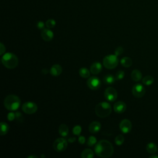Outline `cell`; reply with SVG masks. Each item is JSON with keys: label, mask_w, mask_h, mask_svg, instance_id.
Returning <instances> with one entry per match:
<instances>
[{"label": "cell", "mask_w": 158, "mask_h": 158, "mask_svg": "<svg viewBox=\"0 0 158 158\" xmlns=\"http://www.w3.org/2000/svg\"><path fill=\"white\" fill-rule=\"evenodd\" d=\"M94 153L101 157H109L114 153V147L110 142L101 140L94 147Z\"/></svg>", "instance_id": "6da1fadb"}, {"label": "cell", "mask_w": 158, "mask_h": 158, "mask_svg": "<svg viewBox=\"0 0 158 158\" xmlns=\"http://www.w3.org/2000/svg\"><path fill=\"white\" fill-rule=\"evenodd\" d=\"M1 62L5 67L9 69H13L18 66L19 59L12 52H7L2 56Z\"/></svg>", "instance_id": "7a4b0ae2"}, {"label": "cell", "mask_w": 158, "mask_h": 158, "mask_svg": "<svg viewBox=\"0 0 158 158\" xmlns=\"http://www.w3.org/2000/svg\"><path fill=\"white\" fill-rule=\"evenodd\" d=\"M20 105V98L14 94H9L4 100V106L7 110L14 111L19 109Z\"/></svg>", "instance_id": "3957f363"}, {"label": "cell", "mask_w": 158, "mask_h": 158, "mask_svg": "<svg viewBox=\"0 0 158 158\" xmlns=\"http://www.w3.org/2000/svg\"><path fill=\"white\" fill-rule=\"evenodd\" d=\"M112 112V108L110 104L107 102H101L95 107V113L98 117L105 118L108 117Z\"/></svg>", "instance_id": "277c9868"}, {"label": "cell", "mask_w": 158, "mask_h": 158, "mask_svg": "<svg viewBox=\"0 0 158 158\" xmlns=\"http://www.w3.org/2000/svg\"><path fill=\"white\" fill-rule=\"evenodd\" d=\"M103 63L104 67L108 69H113L118 66L119 59L116 55H110L104 58Z\"/></svg>", "instance_id": "5b68a950"}, {"label": "cell", "mask_w": 158, "mask_h": 158, "mask_svg": "<svg viewBox=\"0 0 158 158\" xmlns=\"http://www.w3.org/2000/svg\"><path fill=\"white\" fill-rule=\"evenodd\" d=\"M67 145L68 142L65 139L58 138L53 143V148L56 151L60 153L65 151L67 148Z\"/></svg>", "instance_id": "8992f818"}, {"label": "cell", "mask_w": 158, "mask_h": 158, "mask_svg": "<svg viewBox=\"0 0 158 158\" xmlns=\"http://www.w3.org/2000/svg\"><path fill=\"white\" fill-rule=\"evenodd\" d=\"M104 97L109 102H114L118 98V92L113 87H108L104 91Z\"/></svg>", "instance_id": "52a82bcc"}, {"label": "cell", "mask_w": 158, "mask_h": 158, "mask_svg": "<svg viewBox=\"0 0 158 158\" xmlns=\"http://www.w3.org/2000/svg\"><path fill=\"white\" fill-rule=\"evenodd\" d=\"M22 109L27 114H33L37 112L38 106L35 103L29 101L23 104Z\"/></svg>", "instance_id": "ba28073f"}, {"label": "cell", "mask_w": 158, "mask_h": 158, "mask_svg": "<svg viewBox=\"0 0 158 158\" xmlns=\"http://www.w3.org/2000/svg\"><path fill=\"white\" fill-rule=\"evenodd\" d=\"M87 85L92 90H97L100 88L101 85V82L100 79L97 77H91L87 80Z\"/></svg>", "instance_id": "9c48e42d"}, {"label": "cell", "mask_w": 158, "mask_h": 158, "mask_svg": "<svg viewBox=\"0 0 158 158\" xmlns=\"http://www.w3.org/2000/svg\"><path fill=\"white\" fill-rule=\"evenodd\" d=\"M133 95L138 98H142L145 94V88L140 83H137L132 88Z\"/></svg>", "instance_id": "30bf717a"}, {"label": "cell", "mask_w": 158, "mask_h": 158, "mask_svg": "<svg viewBox=\"0 0 158 158\" xmlns=\"http://www.w3.org/2000/svg\"><path fill=\"white\" fill-rule=\"evenodd\" d=\"M119 128L121 131L123 133L127 134L131 131L132 128V124L129 120L124 119L119 124Z\"/></svg>", "instance_id": "8fae6325"}, {"label": "cell", "mask_w": 158, "mask_h": 158, "mask_svg": "<svg viewBox=\"0 0 158 158\" xmlns=\"http://www.w3.org/2000/svg\"><path fill=\"white\" fill-rule=\"evenodd\" d=\"M41 36L45 41H50L53 39L54 34L51 30H49V28H44L41 31Z\"/></svg>", "instance_id": "7c38bea8"}, {"label": "cell", "mask_w": 158, "mask_h": 158, "mask_svg": "<svg viewBox=\"0 0 158 158\" xmlns=\"http://www.w3.org/2000/svg\"><path fill=\"white\" fill-rule=\"evenodd\" d=\"M127 109L126 104L123 101H118L114 105V110L118 114H122Z\"/></svg>", "instance_id": "4fadbf2b"}, {"label": "cell", "mask_w": 158, "mask_h": 158, "mask_svg": "<svg viewBox=\"0 0 158 158\" xmlns=\"http://www.w3.org/2000/svg\"><path fill=\"white\" fill-rule=\"evenodd\" d=\"M101 128V125L99 122L93 121L89 125L88 130L92 134H96L100 132Z\"/></svg>", "instance_id": "5bb4252c"}, {"label": "cell", "mask_w": 158, "mask_h": 158, "mask_svg": "<svg viewBox=\"0 0 158 158\" xmlns=\"http://www.w3.org/2000/svg\"><path fill=\"white\" fill-rule=\"evenodd\" d=\"M103 69V66L100 62H94L91 64L90 67V72L92 74L94 75H97L100 73Z\"/></svg>", "instance_id": "9a60e30c"}, {"label": "cell", "mask_w": 158, "mask_h": 158, "mask_svg": "<svg viewBox=\"0 0 158 158\" xmlns=\"http://www.w3.org/2000/svg\"><path fill=\"white\" fill-rule=\"evenodd\" d=\"M62 72V67L59 64H55L52 66L50 69V74L52 76L58 77L61 74Z\"/></svg>", "instance_id": "2e32d148"}, {"label": "cell", "mask_w": 158, "mask_h": 158, "mask_svg": "<svg viewBox=\"0 0 158 158\" xmlns=\"http://www.w3.org/2000/svg\"><path fill=\"white\" fill-rule=\"evenodd\" d=\"M131 77L133 81L139 82L142 79V73L139 70L135 69L132 72Z\"/></svg>", "instance_id": "e0dca14e"}, {"label": "cell", "mask_w": 158, "mask_h": 158, "mask_svg": "<svg viewBox=\"0 0 158 158\" xmlns=\"http://www.w3.org/2000/svg\"><path fill=\"white\" fill-rule=\"evenodd\" d=\"M116 80L115 77L111 74H106L103 77V82L106 85H112Z\"/></svg>", "instance_id": "ac0fdd59"}, {"label": "cell", "mask_w": 158, "mask_h": 158, "mask_svg": "<svg viewBox=\"0 0 158 158\" xmlns=\"http://www.w3.org/2000/svg\"><path fill=\"white\" fill-rule=\"evenodd\" d=\"M59 133L63 137L67 136L69 134V128L67 125L64 124H61L59 127Z\"/></svg>", "instance_id": "d6986e66"}, {"label": "cell", "mask_w": 158, "mask_h": 158, "mask_svg": "<svg viewBox=\"0 0 158 158\" xmlns=\"http://www.w3.org/2000/svg\"><path fill=\"white\" fill-rule=\"evenodd\" d=\"M132 60L129 57H124L121 60V64L124 67H129L132 65Z\"/></svg>", "instance_id": "ffe728a7"}, {"label": "cell", "mask_w": 158, "mask_h": 158, "mask_svg": "<svg viewBox=\"0 0 158 158\" xmlns=\"http://www.w3.org/2000/svg\"><path fill=\"white\" fill-rule=\"evenodd\" d=\"M146 151L150 154H154L157 150L156 145L152 142L147 144L146 146Z\"/></svg>", "instance_id": "44dd1931"}, {"label": "cell", "mask_w": 158, "mask_h": 158, "mask_svg": "<svg viewBox=\"0 0 158 158\" xmlns=\"http://www.w3.org/2000/svg\"><path fill=\"white\" fill-rule=\"evenodd\" d=\"M81 157L82 158H93L94 153L91 149H85L82 152Z\"/></svg>", "instance_id": "7402d4cb"}, {"label": "cell", "mask_w": 158, "mask_h": 158, "mask_svg": "<svg viewBox=\"0 0 158 158\" xmlns=\"http://www.w3.org/2000/svg\"><path fill=\"white\" fill-rule=\"evenodd\" d=\"M79 74L82 78L87 79L90 76V72L86 67H82L79 70Z\"/></svg>", "instance_id": "603a6c76"}, {"label": "cell", "mask_w": 158, "mask_h": 158, "mask_svg": "<svg viewBox=\"0 0 158 158\" xmlns=\"http://www.w3.org/2000/svg\"><path fill=\"white\" fill-rule=\"evenodd\" d=\"M9 130V125L4 122H1V133L0 135L3 136L6 135Z\"/></svg>", "instance_id": "cb8c5ba5"}, {"label": "cell", "mask_w": 158, "mask_h": 158, "mask_svg": "<svg viewBox=\"0 0 158 158\" xmlns=\"http://www.w3.org/2000/svg\"><path fill=\"white\" fill-rule=\"evenodd\" d=\"M154 78L151 76H147L145 77L142 80L143 83L146 86H150L152 85V84L154 83Z\"/></svg>", "instance_id": "d4e9b609"}, {"label": "cell", "mask_w": 158, "mask_h": 158, "mask_svg": "<svg viewBox=\"0 0 158 158\" xmlns=\"http://www.w3.org/2000/svg\"><path fill=\"white\" fill-rule=\"evenodd\" d=\"M124 142V137L121 134L118 135L115 139V143L118 146L122 145Z\"/></svg>", "instance_id": "484cf974"}, {"label": "cell", "mask_w": 158, "mask_h": 158, "mask_svg": "<svg viewBox=\"0 0 158 158\" xmlns=\"http://www.w3.org/2000/svg\"><path fill=\"white\" fill-rule=\"evenodd\" d=\"M56 21L54 20V19H48L46 23H45V25L46 26L47 28H54L56 25Z\"/></svg>", "instance_id": "4316f807"}, {"label": "cell", "mask_w": 158, "mask_h": 158, "mask_svg": "<svg viewBox=\"0 0 158 158\" xmlns=\"http://www.w3.org/2000/svg\"><path fill=\"white\" fill-rule=\"evenodd\" d=\"M97 143V138L94 136H90L87 141V145L89 146H93Z\"/></svg>", "instance_id": "83f0119b"}, {"label": "cell", "mask_w": 158, "mask_h": 158, "mask_svg": "<svg viewBox=\"0 0 158 158\" xmlns=\"http://www.w3.org/2000/svg\"><path fill=\"white\" fill-rule=\"evenodd\" d=\"M124 76H125L124 71L119 70L116 72V73H115V79H116V80H121L124 79Z\"/></svg>", "instance_id": "f1b7e54d"}, {"label": "cell", "mask_w": 158, "mask_h": 158, "mask_svg": "<svg viewBox=\"0 0 158 158\" xmlns=\"http://www.w3.org/2000/svg\"><path fill=\"white\" fill-rule=\"evenodd\" d=\"M72 132H73V133L74 134V135H77V136H79L80 134L82 132V127H81V126H80V125H76L75 127L73 128Z\"/></svg>", "instance_id": "f546056e"}, {"label": "cell", "mask_w": 158, "mask_h": 158, "mask_svg": "<svg viewBox=\"0 0 158 158\" xmlns=\"http://www.w3.org/2000/svg\"><path fill=\"white\" fill-rule=\"evenodd\" d=\"M123 52H124V48L122 46L118 47L116 49H115V50L114 51L115 55H116L117 56H121L123 53Z\"/></svg>", "instance_id": "4dcf8cb0"}, {"label": "cell", "mask_w": 158, "mask_h": 158, "mask_svg": "<svg viewBox=\"0 0 158 158\" xmlns=\"http://www.w3.org/2000/svg\"><path fill=\"white\" fill-rule=\"evenodd\" d=\"M16 119L19 122H23V115L20 112H17L16 113Z\"/></svg>", "instance_id": "1f68e13d"}, {"label": "cell", "mask_w": 158, "mask_h": 158, "mask_svg": "<svg viewBox=\"0 0 158 158\" xmlns=\"http://www.w3.org/2000/svg\"><path fill=\"white\" fill-rule=\"evenodd\" d=\"M16 119V114L13 112H9L7 115V120L9 121H13Z\"/></svg>", "instance_id": "d6a6232c"}, {"label": "cell", "mask_w": 158, "mask_h": 158, "mask_svg": "<svg viewBox=\"0 0 158 158\" xmlns=\"http://www.w3.org/2000/svg\"><path fill=\"white\" fill-rule=\"evenodd\" d=\"M45 23L42 21H38L37 24V27L39 30H43L45 28Z\"/></svg>", "instance_id": "836d02e7"}, {"label": "cell", "mask_w": 158, "mask_h": 158, "mask_svg": "<svg viewBox=\"0 0 158 158\" xmlns=\"http://www.w3.org/2000/svg\"><path fill=\"white\" fill-rule=\"evenodd\" d=\"M0 49H0V55H3L6 51V47L2 43H0Z\"/></svg>", "instance_id": "e575fe53"}, {"label": "cell", "mask_w": 158, "mask_h": 158, "mask_svg": "<svg viewBox=\"0 0 158 158\" xmlns=\"http://www.w3.org/2000/svg\"><path fill=\"white\" fill-rule=\"evenodd\" d=\"M79 142L81 144V145H83L84 143H85V137L83 136H80L79 138Z\"/></svg>", "instance_id": "d590c367"}, {"label": "cell", "mask_w": 158, "mask_h": 158, "mask_svg": "<svg viewBox=\"0 0 158 158\" xmlns=\"http://www.w3.org/2000/svg\"><path fill=\"white\" fill-rule=\"evenodd\" d=\"M76 141V139L75 137H72V138H70L68 139V142L70 143H73V142H74Z\"/></svg>", "instance_id": "8d00e7d4"}, {"label": "cell", "mask_w": 158, "mask_h": 158, "mask_svg": "<svg viewBox=\"0 0 158 158\" xmlns=\"http://www.w3.org/2000/svg\"><path fill=\"white\" fill-rule=\"evenodd\" d=\"M48 72H49V70L47 69H42V70H41V73H43V74H45V75L47 74Z\"/></svg>", "instance_id": "74e56055"}, {"label": "cell", "mask_w": 158, "mask_h": 158, "mask_svg": "<svg viewBox=\"0 0 158 158\" xmlns=\"http://www.w3.org/2000/svg\"><path fill=\"white\" fill-rule=\"evenodd\" d=\"M150 158H158V156L155 155V154H153L152 156H150Z\"/></svg>", "instance_id": "f35d334b"}, {"label": "cell", "mask_w": 158, "mask_h": 158, "mask_svg": "<svg viewBox=\"0 0 158 158\" xmlns=\"http://www.w3.org/2000/svg\"><path fill=\"white\" fill-rule=\"evenodd\" d=\"M32 157H34V158H35V157L37 158V157H38V156H34V155H33V156H28V158H32Z\"/></svg>", "instance_id": "ab89813d"}]
</instances>
